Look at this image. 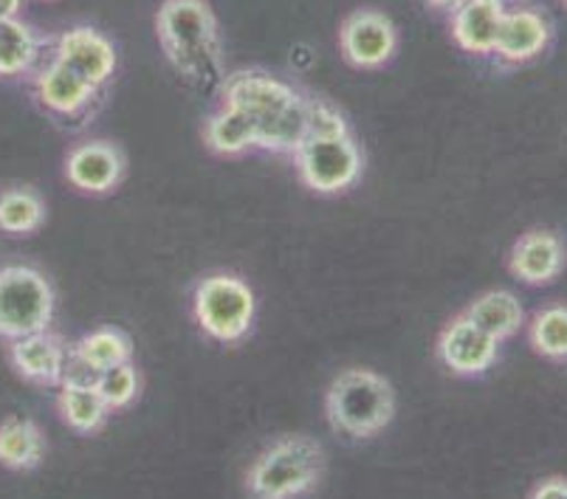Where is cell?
Segmentation results:
<instances>
[{
	"label": "cell",
	"mask_w": 567,
	"mask_h": 499,
	"mask_svg": "<svg viewBox=\"0 0 567 499\" xmlns=\"http://www.w3.org/2000/svg\"><path fill=\"white\" fill-rule=\"evenodd\" d=\"M226 107L246 113L257 127V147L293 153L308 138V105L300 91L262 71H237L220 85Z\"/></svg>",
	"instance_id": "1"
},
{
	"label": "cell",
	"mask_w": 567,
	"mask_h": 499,
	"mask_svg": "<svg viewBox=\"0 0 567 499\" xmlns=\"http://www.w3.org/2000/svg\"><path fill=\"white\" fill-rule=\"evenodd\" d=\"M156 32L173 69L200 87L224 76L218 20L206 0H164L156 12Z\"/></svg>",
	"instance_id": "2"
},
{
	"label": "cell",
	"mask_w": 567,
	"mask_h": 499,
	"mask_svg": "<svg viewBox=\"0 0 567 499\" xmlns=\"http://www.w3.org/2000/svg\"><path fill=\"white\" fill-rule=\"evenodd\" d=\"M324 413L339 432L350 437H373L395 415V393L384 375L373 370H344L324 395Z\"/></svg>",
	"instance_id": "3"
},
{
	"label": "cell",
	"mask_w": 567,
	"mask_h": 499,
	"mask_svg": "<svg viewBox=\"0 0 567 499\" xmlns=\"http://www.w3.org/2000/svg\"><path fill=\"white\" fill-rule=\"evenodd\" d=\"M324 475L322 446L306 435L280 437L249 468V491L260 499L311 493Z\"/></svg>",
	"instance_id": "4"
},
{
	"label": "cell",
	"mask_w": 567,
	"mask_h": 499,
	"mask_svg": "<svg viewBox=\"0 0 567 499\" xmlns=\"http://www.w3.org/2000/svg\"><path fill=\"white\" fill-rule=\"evenodd\" d=\"M54 319V288L32 266L14 262L0 269V339H23L49 331Z\"/></svg>",
	"instance_id": "5"
},
{
	"label": "cell",
	"mask_w": 567,
	"mask_h": 499,
	"mask_svg": "<svg viewBox=\"0 0 567 499\" xmlns=\"http://www.w3.org/2000/svg\"><path fill=\"white\" fill-rule=\"evenodd\" d=\"M195 319L215 342L235 344L255 325V291L235 274H213L195 288Z\"/></svg>",
	"instance_id": "6"
},
{
	"label": "cell",
	"mask_w": 567,
	"mask_h": 499,
	"mask_svg": "<svg viewBox=\"0 0 567 499\" xmlns=\"http://www.w3.org/2000/svg\"><path fill=\"white\" fill-rule=\"evenodd\" d=\"M297 173L308 189L319 195H337L353 187L362 175L364 158L350 133L344 136H308L293 150Z\"/></svg>",
	"instance_id": "7"
},
{
	"label": "cell",
	"mask_w": 567,
	"mask_h": 499,
	"mask_svg": "<svg viewBox=\"0 0 567 499\" xmlns=\"http://www.w3.org/2000/svg\"><path fill=\"white\" fill-rule=\"evenodd\" d=\"M339 45H342V56L353 69H381L393 60L399 34L386 14L375 12V9H362L342 23Z\"/></svg>",
	"instance_id": "8"
},
{
	"label": "cell",
	"mask_w": 567,
	"mask_h": 499,
	"mask_svg": "<svg viewBox=\"0 0 567 499\" xmlns=\"http://www.w3.org/2000/svg\"><path fill=\"white\" fill-rule=\"evenodd\" d=\"M437 358L455 375H481L497 362V339L488 336L472 319H452L437 339Z\"/></svg>",
	"instance_id": "9"
},
{
	"label": "cell",
	"mask_w": 567,
	"mask_h": 499,
	"mask_svg": "<svg viewBox=\"0 0 567 499\" xmlns=\"http://www.w3.org/2000/svg\"><path fill=\"white\" fill-rule=\"evenodd\" d=\"M54 56L96 87L105 85L116 71V49L105 34L91 25H74L60 34Z\"/></svg>",
	"instance_id": "10"
},
{
	"label": "cell",
	"mask_w": 567,
	"mask_h": 499,
	"mask_svg": "<svg viewBox=\"0 0 567 499\" xmlns=\"http://www.w3.org/2000/svg\"><path fill=\"white\" fill-rule=\"evenodd\" d=\"M125 175V156L111 142H85L65 158V178L71 187L91 195H105L118 187Z\"/></svg>",
	"instance_id": "11"
},
{
	"label": "cell",
	"mask_w": 567,
	"mask_h": 499,
	"mask_svg": "<svg viewBox=\"0 0 567 499\" xmlns=\"http://www.w3.org/2000/svg\"><path fill=\"white\" fill-rule=\"evenodd\" d=\"M69 356L71 350H65V344L49 331L14 339L12 347H9V358H12L14 370L23 378L34 381V384H60L65 375Z\"/></svg>",
	"instance_id": "12"
},
{
	"label": "cell",
	"mask_w": 567,
	"mask_h": 499,
	"mask_svg": "<svg viewBox=\"0 0 567 499\" xmlns=\"http://www.w3.org/2000/svg\"><path fill=\"white\" fill-rule=\"evenodd\" d=\"M550 43V25L534 9H512L503 14L494 54L503 63H528Z\"/></svg>",
	"instance_id": "13"
},
{
	"label": "cell",
	"mask_w": 567,
	"mask_h": 499,
	"mask_svg": "<svg viewBox=\"0 0 567 499\" xmlns=\"http://www.w3.org/2000/svg\"><path fill=\"white\" fill-rule=\"evenodd\" d=\"M565 262V246L554 231L536 229L523 235L512 249V274L528 285H543L550 282L561 271Z\"/></svg>",
	"instance_id": "14"
},
{
	"label": "cell",
	"mask_w": 567,
	"mask_h": 499,
	"mask_svg": "<svg viewBox=\"0 0 567 499\" xmlns=\"http://www.w3.org/2000/svg\"><path fill=\"white\" fill-rule=\"evenodd\" d=\"M34 91H38V100L45 111L56 113V116H71V113H80L87 102L94 100L100 87L91 85L85 76H80L74 69H69L54 56L34 76Z\"/></svg>",
	"instance_id": "15"
},
{
	"label": "cell",
	"mask_w": 567,
	"mask_h": 499,
	"mask_svg": "<svg viewBox=\"0 0 567 499\" xmlns=\"http://www.w3.org/2000/svg\"><path fill=\"white\" fill-rule=\"evenodd\" d=\"M503 14V0H466L452 12V38L468 54H494Z\"/></svg>",
	"instance_id": "16"
},
{
	"label": "cell",
	"mask_w": 567,
	"mask_h": 499,
	"mask_svg": "<svg viewBox=\"0 0 567 499\" xmlns=\"http://www.w3.org/2000/svg\"><path fill=\"white\" fill-rule=\"evenodd\" d=\"M56 406L63 415L65 424L80 435H94L105 426L111 406L100 395L96 384H76V381H63L60 384V395H56Z\"/></svg>",
	"instance_id": "17"
},
{
	"label": "cell",
	"mask_w": 567,
	"mask_h": 499,
	"mask_svg": "<svg viewBox=\"0 0 567 499\" xmlns=\"http://www.w3.org/2000/svg\"><path fill=\"white\" fill-rule=\"evenodd\" d=\"M466 316L472 319L474 325L483 328L488 336H494L499 342V339L514 336V333L523 328L525 311L523 302H519L514 293L488 291L483 293V297H477V300L466 308Z\"/></svg>",
	"instance_id": "18"
},
{
	"label": "cell",
	"mask_w": 567,
	"mask_h": 499,
	"mask_svg": "<svg viewBox=\"0 0 567 499\" xmlns=\"http://www.w3.org/2000/svg\"><path fill=\"white\" fill-rule=\"evenodd\" d=\"M45 440L38 424L25 418H9L0 424V466L12 471H29L43 460Z\"/></svg>",
	"instance_id": "19"
},
{
	"label": "cell",
	"mask_w": 567,
	"mask_h": 499,
	"mask_svg": "<svg viewBox=\"0 0 567 499\" xmlns=\"http://www.w3.org/2000/svg\"><path fill=\"white\" fill-rule=\"evenodd\" d=\"M206 147L218 156H240L257 147V127L246 113L235 107H220L204 131Z\"/></svg>",
	"instance_id": "20"
},
{
	"label": "cell",
	"mask_w": 567,
	"mask_h": 499,
	"mask_svg": "<svg viewBox=\"0 0 567 499\" xmlns=\"http://www.w3.org/2000/svg\"><path fill=\"white\" fill-rule=\"evenodd\" d=\"M40 38L20 18L0 20V76H20L38 63Z\"/></svg>",
	"instance_id": "21"
},
{
	"label": "cell",
	"mask_w": 567,
	"mask_h": 499,
	"mask_svg": "<svg viewBox=\"0 0 567 499\" xmlns=\"http://www.w3.org/2000/svg\"><path fill=\"white\" fill-rule=\"evenodd\" d=\"M71 353H74L85 367L100 373V370L113 367V364L131 362L133 342L131 336H127L125 331H118V328H100V331L82 336L80 344H76Z\"/></svg>",
	"instance_id": "22"
},
{
	"label": "cell",
	"mask_w": 567,
	"mask_h": 499,
	"mask_svg": "<svg viewBox=\"0 0 567 499\" xmlns=\"http://www.w3.org/2000/svg\"><path fill=\"white\" fill-rule=\"evenodd\" d=\"M45 218V204L34 189L12 187L0 193V231L3 235H32Z\"/></svg>",
	"instance_id": "23"
},
{
	"label": "cell",
	"mask_w": 567,
	"mask_h": 499,
	"mask_svg": "<svg viewBox=\"0 0 567 499\" xmlns=\"http://www.w3.org/2000/svg\"><path fill=\"white\" fill-rule=\"evenodd\" d=\"M530 344L548 358H567V308L550 305L534 316Z\"/></svg>",
	"instance_id": "24"
},
{
	"label": "cell",
	"mask_w": 567,
	"mask_h": 499,
	"mask_svg": "<svg viewBox=\"0 0 567 499\" xmlns=\"http://www.w3.org/2000/svg\"><path fill=\"white\" fill-rule=\"evenodd\" d=\"M94 384L96 389H100L102 398H105V404L111 406V413L113 409H125V406H131L138 395V373L131 362L100 370Z\"/></svg>",
	"instance_id": "25"
},
{
	"label": "cell",
	"mask_w": 567,
	"mask_h": 499,
	"mask_svg": "<svg viewBox=\"0 0 567 499\" xmlns=\"http://www.w3.org/2000/svg\"><path fill=\"white\" fill-rule=\"evenodd\" d=\"M306 105H308V136H344V133H350L344 116L331 105V102L306 96Z\"/></svg>",
	"instance_id": "26"
},
{
	"label": "cell",
	"mask_w": 567,
	"mask_h": 499,
	"mask_svg": "<svg viewBox=\"0 0 567 499\" xmlns=\"http://www.w3.org/2000/svg\"><path fill=\"white\" fill-rule=\"evenodd\" d=\"M534 497L536 499H559V497L567 499V480H561V477H550V480H545L543 486L534 488Z\"/></svg>",
	"instance_id": "27"
},
{
	"label": "cell",
	"mask_w": 567,
	"mask_h": 499,
	"mask_svg": "<svg viewBox=\"0 0 567 499\" xmlns=\"http://www.w3.org/2000/svg\"><path fill=\"white\" fill-rule=\"evenodd\" d=\"M20 7H23V0H0V20L18 18Z\"/></svg>",
	"instance_id": "28"
},
{
	"label": "cell",
	"mask_w": 567,
	"mask_h": 499,
	"mask_svg": "<svg viewBox=\"0 0 567 499\" xmlns=\"http://www.w3.org/2000/svg\"><path fill=\"white\" fill-rule=\"evenodd\" d=\"M463 3H466V0H430V7H435V9H443V12H455V9H461Z\"/></svg>",
	"instance_id": "29"
}]
</instances>
